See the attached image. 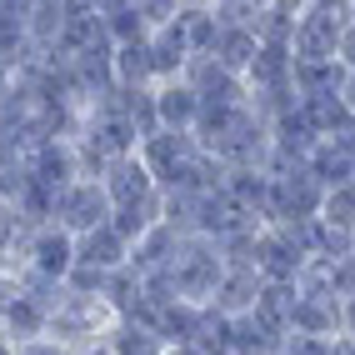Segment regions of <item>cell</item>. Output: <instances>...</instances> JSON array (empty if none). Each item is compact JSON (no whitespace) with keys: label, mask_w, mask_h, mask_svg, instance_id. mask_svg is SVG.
Wrapping results in <instances>:
<instances>
[{"label":"cell","mask_w":355,"mask_h":355,"mask_svg":"<svg viewBox=\"0 0 355 355\" xmlns=\"http://www.w3.org/2000/svg\"><path fill=\"white\" fill-rule=\"evenodd\" d=\"M155 115H160V130H191L200 125V96L185 80H160L155 85Z\"/></svg>","instance_id":"7"},{"label":"cell","mask_w":355,"mask_h":355,"mask_svg":"<svg viewBox=\"0 0 355 355\" xmlns=\"http://www.w3.org/2000/svg\"><path fill=\"white\" fill-rule=\"evenodd\" d=\"M305 171H311V175L325 185V191H330V185L355 180V155H350L345 146H336V140H315L311 155H305Z\"/></svg>","instance_id":"13"},{"label":"cell","mask_w":355,"mask_h":355,"mask_svg":"<svg viewBox=\"0 0 355 355\" xmlns=\"http://www.w3.org/2000/svg\"><path fill=\"white\" fill-rule=\"evenodd\" d=\"M320 220L340 225V230H355V180L330 185V191H325V200H320Z\"/></svg>","instance_id":"17"},{"label":"cell","mask_w":355,"mask_h":355,"mask_svg":"<svg viewBox=\"0 0 355 355\" xmlns=\"http://www.w3.org/2000/svg\"><path fill=\"white\" fill-rule=\"evenodd\" d=\"M165 275H171V286H175V300L210 305L216 291H220V280H225V255L210 235H180V250H175L171 266H165Z\"/></svg>","instance_id":"1"},{"label":"cell","mask_w":355,"mask_h":355,"mask_svg":"<svg viewBox=\"0 0 355 355\" xmlns=\"http://www.w3.org/2000/svg\"><path fill=\"white\" fill-rule=\"evenodd\" d=\"M110 350L115 355H165V340H160V330L146 325V320H115Z\"/></svg>","instance_id":"15"},{"label":"cell","mask_w":355,"mask_h":355,"mask_svg":"<svg viewBox=\"0 0 355 355\" xmlns=\"http://www.w3.org/2000/svg\"><path fill=\"white\" fill-rule=\"evenodd\" d=\"M291 330L295 336H340V295H305L300 291Z\"/></svg>","instance_id":"12"},{"label":"cell","mask_w":355,"mask_h":355,"mask_svg":"<svg viewBox=\"0 0 355 355\" xmlns=\"http://www.w3.org/2000/svg\"><path fill=\"white\" fill-rule=\"evenodd\" d=\"M340 101H345L350 121H355V70H345V80H340Z\"/></svg>","instance_id":"22"},{"label":"cell","mask_w":355,"mask_h":355,"mask_svg":"<svg viewBox=\"0 0 355 355\" xmlns=\"http://www.w3.org/2000/svg\"><path fill=\"white\" fill-rule=\"evenodd\" d=\"M0 355H15V345H10L6 336H0Z\"/></svg>","instance_id":"24"},{"label":"cell","mask_w":355,"mask_h":355,"mask_svg":"<svg viewBox=\"0 0 355 355\" xmlns=\"http://www.w3.org/2000/svg\"><path fill=\"white\" fill-rule=\"evenodd\" d=\"M76 266H90V270H125L130 266V241L115 225H96V230H85L76 235Z\"/></svg>","instance_id":"6"},{"label":"cell","mask_w":355,"mask_h":355,"mask_svg":"<svg viewBox=\"0 0 355 355\" xmlns=\"http://www.w3.org/2000/svg\"><path fill=\"white\" fill-rule=\"evenodd\" d=\"M0 336H6L10 345H26V340L51 336V311H45V305H40L35 295L20 291V295L10 300V311L0 315Z\"/></svg>","instance_id":"10"},{"label":"cell","mask_w":355,"mask_h":355,"mask_svg":"<svg viewBox=\"0 0 355 355\" xmlns=\"http://www.w3.org/2000/svg\"><path fill=\"white\" fill-rule=\"evenodd\" d=\"M260 270L255 266H225V280H220V291L216 300H210V311H220V315H250L255 311V300H260Z\"/></svg>","instance_id":"9"},{"label":"cell","mask_w":355,"mask_h":355,"mask_svg":"<svg viewBox=\"0 0 355 355\" xmlns=\"http://www.w3.org/2000/svg\"><path fill=\"white\" fill-rule=\"evenodd\" d=\"M350 26H355V0H311L295 15L291 55L295 60H336V45Z\"/></svg>","instance_id":"2"},{"label":"cell","mask_w":355,"mask_h":355,"mask_svg":"<svg viewBox=\"0 0 355 355\" xmlns=\"http://www.w3.org/2000/svg\"><path fill=\"white\" fill-rule=\"evenodd\" d=\"M105 35H110V45H130V40H146L150 35V26H146V15H140L135 0L105 15Z\"/></svg>","instance_id":"16"},{"label":"cell","mask_w":355,"mask_h":355,"mask_svg":"<svg viewBox=\"0 0 355 355\" xmlns=\"http://www.w3.org/2000/svg\"><path fill=\"white\" fill-rule=\"evenodd\" d=\"M90 6H96L101 15H110V10H121V6H130V0H90Z\"/></svg>","instance_id":"23"},{"label":"cell","mask_w":355,"mask_h":355,"mask_svg":"<svg viewBox=\"0 0 355 355\" xmlns=\"http://www.w3.org/2000/svg\"><path fill=\"white\" fill-rule=\"evenodd\" d=\"M210 55H216V60L230 70V76L245 80L250 60L260 55V35H255L250 26H220V40H216V51H210Z\"/></svg>","instance_id":"14"},{"label":"cell","mask_w":355,"mask_h":355,"mask_svg":"<svg viewBox=\"0 0 355 355\" xmlns=\"http://www.w3.org/2000/svg\"><path fill=\"white\" fill-rule=\"evenodd\" d=\"M101 185H105V196H110L115 210H130V205H150V200H160V185H155V175H150V165L140 160V150L125 155V160H110L105 171H101Z\"/></svg>","instance_id":"5"},{"label":"cell","mask_w":355,"mask_h":355,"mask_svg":"<svg viewBox=\"0 0 355 355\" xmlns=\"http://www.w3.org/2000/svg\"><path fill=\"white\" fill-rule=\"evenodd\" d=\"M110 216H115V205L105 196L101 175H80V180L60 185V191L51 196V220L60 230H70V235H85L96 225H110Z\"/></svg>","instance_id":"3"},{"label":"cell","mask_w":355,"mask_h":355,"mask_svg":"<svg viewBox=\"0 0 355 355\" xmlns=\"http://www.w3.org/2000/svg\"><path fill=\"white\" fill-rule=\"evenodd\" d=\"M340 336H345V340H355V295H345V300H340Z\"/></svg>","instance_id":"21"},{"label":"cell","mask_w":355,"mask_h":355,"mask_svg":"<svg viewBox=\"0 0 355 355\" xmlns=\"http://www.w3.org/2000/svg\"><path fill=\"white\" fill-rule=\"evenodd\" d=\"M15 355H70V345H60L55 336H40V340H26V345H15Z\"/></svg>","instance_id":"19"},{"label":"cell","mask_w":355,"mask_h":355,"mask_svg":"<svg viewBox=\"0 0 355 355\" xmlns=\"http://www.w3.org/2000/svg\"><path fill=\"white\" fill-rule=\"evenodd\" d=\"M295 305H300V286H295V280H266V286H260V300H255V315L266 320L270 330H280V336H291Z\"/></svg>","instance_id":"11"},{"label":"cell","mask_w":355,"mask_h":355,"mask_svg":"<svg viewBox=\"0 0 355 355\" xmlns=\"http://www.w3.org/2000/svg\"><path fill=\"white\" fill-rule=\"evenodd\" d=\"M70 270H76V235L60 230L55 220H45L31 245H26V275H40V280H70Z\"/></svg>","instance_id":"4"},{"label":"cell","mask_w":355,"mask_h":355,"mask_svg":"<svg viewBox=\"0 0 355 355\" xmlns=\"http://www.w3.org/2000/svg\"><path fill=\"white\" fill-rule=\"evenodd\" d=\"M336 60H340V70H355V26L340 35V45H336Z\"/></svg>","instance_id":"20"},{"label":"cell","mask_w":355,"mask_h":355,"mask_svg":"<svg viewBox=\"0 0 355 355\" xmlns=\"http://www.w3.org/2000/svg\"><path fill=\"white\" fill-rule=\"evenodd\" d=\"M175 250H180V230H175L171 220H155V225L130 245V270H135V275H160V270L175 260Z\"/></svg>","instance_id":"8"},{"label":"cell","mask_w":355,"mask_h":355,"mask_svg":"<svg viewBox=\"0 0 355 355\" xmlns=\"http://www.w3.org/2000/svg\"><path fill=\"white\" fill-rule=\"evenodd\" d=\"M280 355H340V336H286V350Z\"/></svg>","instance_id":"18"}]
</instances>
